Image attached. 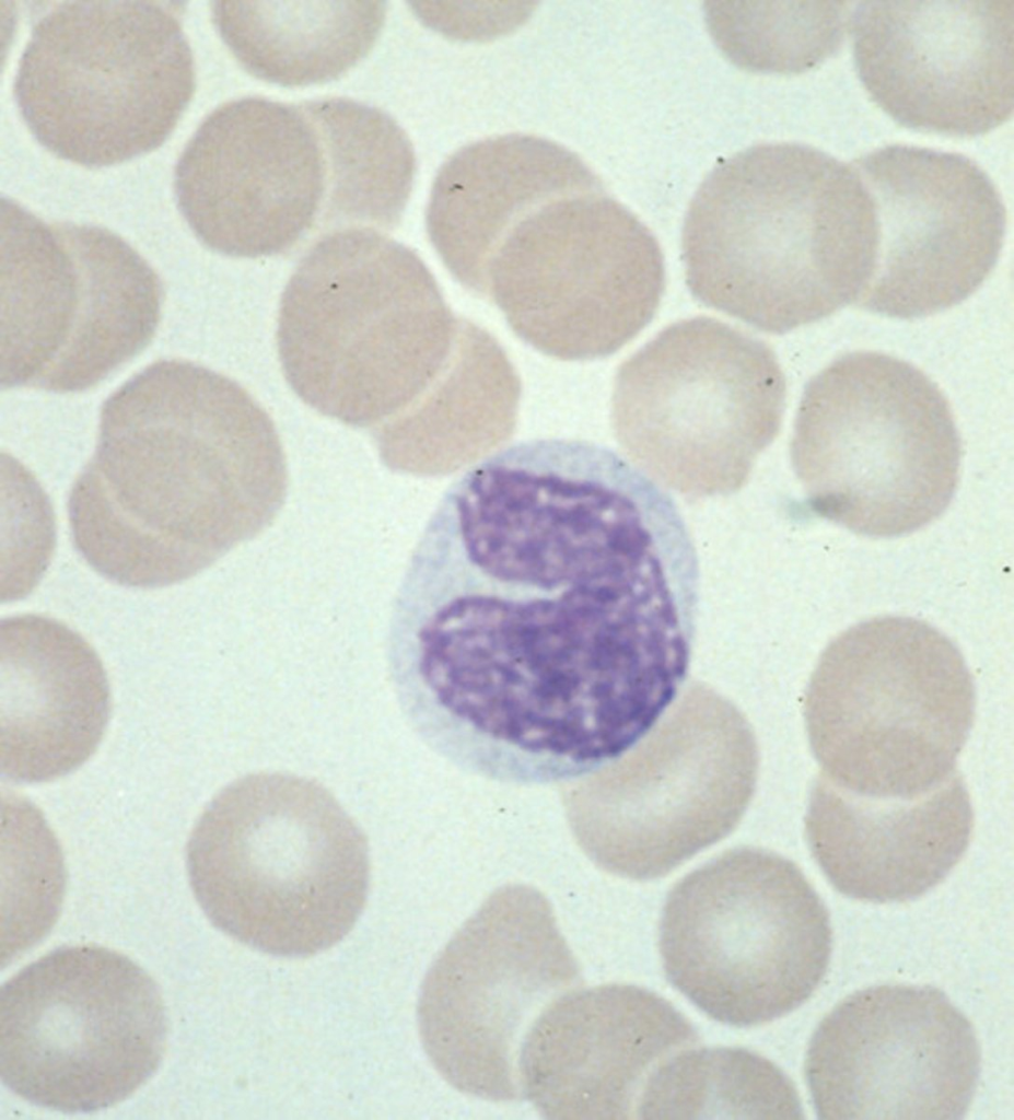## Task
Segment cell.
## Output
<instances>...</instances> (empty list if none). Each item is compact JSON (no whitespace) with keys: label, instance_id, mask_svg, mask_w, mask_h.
I'll use <instances>...</instances> for the list:
<instances>
[{"label":"cell","instance_id":"14","mask_svg":"<svg viewBox=\"0 0 1014 1120\" xmlns=\"http://www.w3.org/2000/svg\"><path fill=\"white\" fill-rule=\"evenodd\" d=\"M167 1020L153 978L97 945L57 948L0 990V1076L22 1099L65 1112L117 1105L158 1070Z\"/></svg>","mask_w":1014,"mask_h":1120},{"label":"cell","instance_id":"20","mask_svg":"<svg viewBox=\"0 0 1014 1120\" xmlns=\"http://www.w3.org/2000/svg\"><path fill=\"white\" fill-rule=\"evenodd\" d=\"M697 1039L686 1016L650 990L609 983L566 992L523 1039L521 1092L547 1119L637 1118L650 1072Z\"/></svg>","mask_w":1014,"mask_h":1120},{"label":"cell","instance_id":"22","mask_svg":"<svg viewBox=\"0 0 1014 1120\" xmlns=\"http://www.w3.org/2000/svg\"><path fill=\"white\" fill-rule=\"evenodd\" d=\"M110 691L93 646L43 615L0 626V769L11 781L48 782L82 766L101 743Z\"/></svg>","mask_w":1014,"mask_h":1120},{"label":"cell","instance_id":"6","mask_svg":"<svg viewBox=\"0 0 1014 1120\" xmlns=\"http://www.w3.org/2000/svg\"><path fill=\"white\" fill-rule=\"evenodd\" d=\"M791 459L816 514L856 534L896 537L949 505L961 443L946 397L926 374L858 351L807 383Z\"/></svg>","mask_w":1014,"mask_h":1120},{"label":"cell","instance_id":"25","mask_svg":"<svg viewBox=\"0 0 1014 1120\" xmlns=\"http://www.w3.org/2000/svg\"><path fill=\"white\" fill-rule=\"evenodd\" d=\"M213 23L252 75L283 86L336 79L363 59L386 15L383 1H215Z\"/></svg>","mask_w":1014,"mask_h":1120},{"label":"cell","instance_id":"26","mask_svg":"<svg viewBox=\"0 0 1014 1120\" xmlns=\"http://www.w3.org/2000/svg\"><path fill=\"white\" fill-rule=\"evenodd\" d=\"M641 1119H802L790 1077L767 1058L737 1047L680 1049L649 1074Z\"/></svg>","mask_w":1014,"mask_h":1120},{"label":"cell","instance_id":"1","mask_svg":"<svg viewBox=\"0 0 1014 1120\" xmlns=\"http://www.w3.org/2000/svg\"><path fill=\"white\" fill-rule=\"evenodd\" d=\"M698 591L674 503L603 446L537 440L444 492L398 587L388 660L427 743L494 781L579 778L685 679Z\"/></svg>","mask_w":1014,"mask_h":1120},{"label":"cell","instance_id":"5","mask_svg":"<svg viewBox=\"0 0 1014 1120\" xmlns=\"http://www.w3.org/2000/svg\"><path fill=\"white\" fill-rule=\"evenodd\" d=\"M210 922L260 952L306 957L341 941L369 891L368 841L314 780L247 774L206 806L186 850Z\"/></svg>","mask_w":1014,"mask_h":1120},{"label":"cell","instance_id":"17","mask_svg":"<svg viewBox=\"0 0 1014 1120\" xmlns=\"http://www.w3.org/2000/svg\"><path fill=\"white\" fill-rule=\"evenodd\" d=\"M805 1078L820 1119H960L974 1099L980 1047L941 990L856 991L818 1024Z\"/></svg>","mask_w":1014,"mask_h":1120},{"label":"cell","instance_id":"7","mask_svg":"<svg viewBox=\"0 0 1014 1120\" xmlns=\"http://www.w3.org/2000/svg\"><path fill=\"white\" fill-rule=\"evenodd\" d=\"M975 704L953 641L922 620L886 616L828 644L807 687L805 721L820 773L854 793L907 798L955 771Z\"/></svg>","mask_w":1014,"mask_h":1120},{"label":"cell","instance_id":"23","mask_svg":"<svg viewBox=\"0 0 1014 1120\" xmlns=\"http://www.w3.org/2000/svg\"><path fill=\"white\" fill-rule=\"evenodd\" d=\"M599 177L562 145L528 135L471 143L440 168L427 231L451 275L475 293L483 267L506 232L557 198L603 188Z\"/></svg>","mask_w":1014,"mask_h":1120},{"label":"cell","instance_id":"11","mask_svg":"<svg viewBox=\"0 0 1014 1120\" xmlns=\"http://www.w3.org/2000/svg\"><path fill=\"white\" fill-rule=\"evenodd\" d=\"M786 384L772 349L710 317L676 322L618 369L611 422L642 469L684 492L736 489L780 431Z\"/></svg>","mask_w":1014,"mask_h":1120},{"label":"cell","instance_id":"13","mask_svg":"<svg viewBox=\"0 0 1014 1120\" xmlns=\"http://www.w3.org/2000/svg\"><path fill=\"white\" fill-rule=\"evenodd\" d=\"M665 266L653 233L605 188L545 203L515 223L477 292L538 351L567 361L610 355L655 315Z\"/></svg>","mask_w":1014,"mask_h":1120},{"label":"cell","instance_id":"18","mask_svg":"<svg viewBox=\"0 0 1014 1120\" xmlns=\"http://www.w3.org/2000/svg\"><path fill=\"white\" fill-rule=\"evenodd\" d=\"M874 200L878 245L856 303L917 318L970 296L993 270L1006 210L989 175L968 156L889 144L853 161Z\"/></svg>","mask_w":1014,"mask_h":1120},{"label":"cell","instance_id":"12","mask_svg":"<svg viewBox=\"0 0 1014 1120\" xmlns=\"http://www.w3.org/2000/svg\"><path fill=\"white\" fill-rule=\"evenodd\" d=\"M758 748L738 709L694 684L622 759L572 791L576 837L604 870L662 877L727 836L754 794Z\"/></svg>","mask_w":1014,"mask_h":1120},{"label":"cell","instance_id":"3","mask_svg":"<svg viewBox=\"0 0 1014 1120\" xmlns=\"http://www.w3.org/2000/svg\"><path fill=\"white\" fill-rule=\"evenodd\" d=\"M874 200L854 165L762 143L721 161L687 210L686 282L701 303L785 334L856 302L875 262Z\"/></svg>","mask_w":1014,"mask_h":1120},{"label":"cell","instance_id":"10","mask_svg":"<svg viewBox=\"0 0 1014 1120\" xmlns=\"http://www.w3.org/2000/svg\"><path fill=\"white\" fill-rule=\"evenodd\" d=\"M162 301L158 273L119 235L1 200L3 389L96 386L151 342Z\"/></svg>","mask_w":1014,"mask_h":1120},{"label":"cell","instance_id":"9","mask_svg":"<svg viewBox=\"0 0 1014 1120\" xmlns=\"http://www.w3.org/2000/svg\"><path fill=\"white\" fill-rule=\"evenodd\" d=\"M829 912L801 868L743 847L680 879L661 918L664 972L716 1022L749 1027L806 1002L829 965Z\"/></svg>","mask_w":1014,"mask_h":1120},{"label":"cell","instance_id":"16","mask_svg":"<svg viewBox=\"0 0 1014 1120\" xmlns=\"http://www.w3.org/2000/svg\"><path fill=\"white\" fill-rule=\"evenodd\" d=\"M174 184L195 235L226 256L278 255L329 229L338 167L318 100L221 105L186 144Z\"/></svg>","mask_w":1014,"mask_h":1120},{"label":"cell","instance_id":"21","mask_svg":"<svg viewBox=\"0 0 1014 1120\" xmlns=\"http://www.w3.org/2000/svg\"><path fill=\"white\" fill-rule=\"evenodd\" d=\"M974 816L956 770L916 797L854 793L820 773L805 833L820 870L841 894L862 901L917 898L940 884L968 848Z\"/></svg>","mask_w":1014,"mask_h":1120},{"label":"cell","instance_id":"4","mask_svg":"<svg viewBox=\"0 0 1014 1120\" xmlns=\"http://www.w3.org/2000/svg\"><path fill=\"white\" fill-rule=\"evenodd\" d=\"M464 322L412 249L376 229H338L310 247L285 285L278 353L305 404L378 428L436 381Z\"/></svg>","mask_w":1014,"mask_h":1120},{"label":"cell","instance_id":"19","mask_svg":"<svg viewBox=\"0 0 1014 1120\" xmlns=\"http://www.w3.org/2000/svg\"><path fill=\"white\" fill-rule=\"evenodd\" d=\"M849 30L862 84L900 125L975 137L1012 115L1014 0L862 1Z\"/></svg>","mask_w":1014,"mask_h":1120},{"label":"cell","instance_id":"15","mask_svg":"<svg viewBox=\"0 0 1014 1120\" xmlns=\"http://www.w3.org/2000/svg\"><path fill=\"white\" fill-rule=\"evenodd\" d=\"M579 978L548 900L527 886L499 889L424 978L418 1023L430 1061L462 1093L518 1099L523 1039L537 1013Z\"/></svg>","mask_w":1014,"mask_h":1120},{"label":"cell","instance_id":"8","mask_svg":"<svg viewBox=\"0 0 1014 1120\" xmlns=\"http://www.w3.org/2000/svg\"><path fill=\"white\" fill-rule=\"evenodd\" d=\"M194 90L177 4L161 1L54 4L34 24L13 85L35 139L90 167L159 148Z\"/></svg>","mask_w":1014,"mask_h":1120},{"label":"cell","instance_id":"27","mask_svg":"<svg viewBox=\"0 0 1014 1120\" xmlns=\"http://www.w3.org/2000/svg\"><path fill=\"white\" fill-rule=\"evenodd\" d=\"M459 8L457 3L415 2V13L430 27L448 36L461 38L491 37L515 27L524 21L532 9L526 3H496L492 8Z\"/></svg>","mask_w":1014,"mask_h":1120},{"label":"cell","instance_id":"24","mask_svg":"<svg viewBox=\"0 0 1014 1120\" xmlns=\"http://www.w3.org/2000/svg\"><path fill=\"white\" fill-rule=\"evenodd\" d=\"M517 373L499 342L466 319L457 348L431 387L375 430L384 463L396 470L444 474L505 441L516 423Z\"/></svg>","mask_w":1014,"mask_h":1120},{"label":"cell","instance_id":"2","mask_svg":"<svg viewBox=\"0 0 1014 1120\" xmlns=\"http://www.w3.org/2000/svg\"><path fill=\"white\" fill-rule=\"evenodd\" d=\"M287 486L275 423L245 388L159 360L102 407L95 451L69 495L73 544L113 583L170 586L264 530Z\"/></svg>","mask_w":1014,"mask_h":1120}]
</instances>
